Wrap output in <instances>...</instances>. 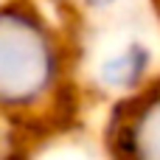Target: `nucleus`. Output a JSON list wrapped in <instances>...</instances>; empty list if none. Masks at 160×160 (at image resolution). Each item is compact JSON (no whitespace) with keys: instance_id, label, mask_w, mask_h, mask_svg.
<instances>
[{"instance_id":"1","label":"nucleus","mask_w":160,"mask_h":160,"mask_svg":"<svg viewBox=\"0 0 160 160\" xmlns=\"http://www.w3.org/2000/svg\"><path fill=\"white\" fill-rule=\"evenodd\" d=\"M53 76L56 48L48 31L20 11H0V104L37 101Z\"/></svg>"},{"instance_id":"2","label":"nucleus","mask_w":160,"mask_h":160,"mask_svg":"<svg viewBox=\"0 0 160 160\" xmlns=\"http://www.w3.org/2000/svg\"><path fill=\"white\" fill-rule=\"evenodd\" d=\"M121 149L135 158H160V93L141 101L121 129Z\"/></svg>"},{"instance_id":"3","label":"nucleus","mask_w":160,"mask_h":160,"mask_svg":"<svg viewBox=\"0 0 160 160\" xmlns=\"http://www.w3.org/2000/svg\"><path fill=\"white\" fill-rule=\"evenodd\" d=\"M146 62H149L146 51H143L141 45H132V48H127L124 53L112 56V59L104 65L101 79H104L110 87H132V84L141 79V73L146 70Z\"/></svg>"},{"instance_id":"4","label":"nucleus","mask_w":160,"mask_h":160,"mask_svg":"<svg viewBox=\"0 0 160 160\" xmlns=\"http://www.w3.org/2000/svg\"><path fill=\"white\" fill-rule=\"evenodd\" d=\"M84 3H90V6H107V3H112V0H84Z\"/></svg>"}]
</instances>
